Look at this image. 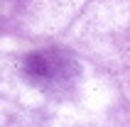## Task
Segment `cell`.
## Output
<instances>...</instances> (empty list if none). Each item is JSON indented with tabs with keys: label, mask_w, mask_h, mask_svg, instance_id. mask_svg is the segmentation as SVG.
Instances as JSON below:
<instances>
[{
	"label": "cell",
	"mask_w": 130,
	"mask_h": 127,
	"mask_svg": "<svg viewBox=\"0 0 130 127\" xmlns=\"http://www.w3.org/2000/svg\"><path fill=\"white\" fill-rule=\"evenodd\" d=\"M76 59L64 49H42L22 61V76L42 91H64L79 78Z\"/></svg>",
	"instance_id": "1"
}]
</instances>
